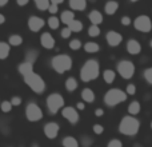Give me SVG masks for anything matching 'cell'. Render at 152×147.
Returning <instances> with one entry per match:
<instances>
[{
	"label": "cell",
	"instance_id": "7a4b0ae2",
	"mask_svg": "<svg viewBox=\"0 0 152 147\" xmlns=\"http://www.w3.org/2000/svg\"><path fill=\"white\" fill-rule=\"evenodd\" d=\"M139 127H140L139 121L136 118H134V116L128 115L121 119L120 124H119V131L123 135H127V137H134V135H136L139 132Z\"/></svg>",
	"mask_w": 152,
	"mask_h": 147
},
{
	"label": "cell",
	"instance_id": "603a6c76",
	"mask_svg": "<svg viewBox=\"0 0 152 147\" xmlns=\"http://www.w3.org/2000/svg\"><path fill=\"white\" fill-rule=\"evenodd\" d=\"M67 27L69 28L71 32H81L83 31V23H81L80 20H76V19H74Z\"/></svg>",
	"mask_w": 152,
	"mask_h": 147
},
{
	"label": "cell",
	"instance_id": "7402d4cb",
	"mask_svg": "<svg viewBox=\"0 0 152 147\" xmlns=\"http://www.w3.org/2000/svg\"><path fill=\"white\" fill-rule=\"evenodd\" d=\"M10 51H11V46L8 43L4 42H0V59H7L8 55H10Z\"/></svg>",
	"mask_w": 152,
	"mask_h": 147
},
{
	"label": "cell",
	"instance_id": "c3c4849f",
	"mask_svg": "<svg viewBox=\"0 0 152 147\" xmlns=\"http://www.w3.org/2000/svg\"><path fill=\"white\" fill-rule=\"evenodd\" d=\"M50 3H51V4L59 5V4H61V3H64V0H50Z\"/></svg>",
	"mask_w": 152,
	"mask_h": 147
},
{
	"label": "cell",
	"instance_id": "d4e9b609",
	"mask_svg": "<svg viewBox=\"0 0 152 147\" xmlns=\"http://www.w3.org/2000/svg\"><path fill=\"white\" fill-rule=\"evenodd\" d=\"M115 78H116V74H115L113 70H105V71L103 72V79H104V82L108 83V84L113 83Z\"/></svg>",
	"mask_w": 152,
	"mask_h": 147
},
{
	"label": "cell",
	"instance_id": "e575fe53",
	"mask_svg": "<svg viewBox=\"0 0 152 147\" xmlns=\"http://www.w3.org/2000/svg\"><path fill=\"white\" fill-rule=\"evenodd\" d=\"M69 48L74 51H77L81 48V42L79 39H72L71 42H69Z\"/></svg>",
	"mask_w": 152,
	"mask_h": 147
},
{
	"label": "cell",
	"instance_id": "5bb4252c",
	"mask_svg": "<svg viewBox=\"0 0 152 147\" xmlns=\"http://www.w3.org/2000/svg\"><path fill=\"white\" fill-rule=\"evenodd\" d=\"M40 43H42V46L45 50H52V48L55 47V39H53V36L50 32L42 34V36H40Z\"/></svg>",
	"mask_w": 152,
	"mask_h": 147
},
{
	"label": "cell",
	"instance_id": "f35d334b",
	"mask_svg": "<svg viewBox=\"0 0 152 147\" xmlns=\"http://www.w3.org/2000/svg\"><path fill=\"white\" fill-rule=\"evenodd\" d=\"M107 147H123V143H121L119 139H112L108 142Z\"/></svg>",
	"mask_w": 152,
	"mask_h": 147
},
{
	"label": "cell",
	"instance_id": "4316f807",
	"mask_svg": "<svg viewBox=\"0 0 152 147\" xmlns=\"http://www.w3.org/2000/svg\"><path fill=\"white\" fill-rule=\"evenodd\" d=\"M64 84H66V90L69 92L75 91V90L77 88V80H76L75 78H68Z\"/></svg>",
	"mask_w": 152,
	"mask_h": 147
},
{
	"label": "cell",
	"instance_id": "7c38bea8",
	"mask_svg": "<svg viewBox=\"0 0 152 147\" xmlns=\"http://www.w3.org/2000/svg\"><path fill=\"white\" fill-rule=\"evenodd\" d=\"M59 130H60V127L56 122H48L44 126V134L48 139H55L59 134Z\"/></svg>",
	"mask_w": 152,
	"mask_h": 147
},
{
	"label": "cell",
	"instance_id": "1f68e13d",
	"mask_svg": "<svg viewBox=\"0 0 152 147\" xmlns=\"http://www.w3.org/2000/svg\"><path fill=\"white\" fill-rule=\"evenodd\" d=\"M48 26H50L51 29H58L59 26H60V20H59V18H56V16H51V18L48 19Z\"/></svg>",
	"mask_w": 152,
	"mask_h": 147
},
{
	"label": "cell",
	"instance_id": "f5cc1de1",
	"mask_svg": "<svg viewBox=\"0 0 152 147\" xmlns=\"http://www.w3.org/2000/svg\"><path fill=\"white\" fill-rule=\"evenodd\" d=\"M135 147H142V146H140V145H135Z\"/></svg>",
	"mask_w": 152,
	"mask_h": 147
},
{
	"label": "cell",
	"instance_id": "30bf717a",
	"mask_svg": "<svg viewBox=\"0 0 152 147\" xmlns=\"http://www.w3.org/2000/svg\"><path fill=\"white\" fill-rule=\"evenodd\" d=\"M61 115H63L64 119H67V121L72 124H76L79 122V119H80L77 111H76V108H74V107H63L61 108Z\"/></svg>",
	"mask_w": 152,
	"mask_h": 147
},
{
	"label": "cell",
	"instance_id": "bcb514c9",
	"mask_svg": "<svg viewBox=\"0 0 152 147\" xmlns=\"http://www.w3.org/2000/svg\"><path fill=\"white\" fill-rule=\"evenodd\" d=\"M29 0H16V3H18V5H20V7H24V5L28 4Z\"/></svg>",
	"mask_w": 152,
	"mask_h": 147
},
{
	"label": "cell",
	"instance_id": "2e32d148",
	"mask_svg": "<svg viewBox=\"0 0 152 147\" xmlns=\"http://www.w3.org/2000/svg\"><path fill=\"white\" fill-rule=\"evenodd\" d=\"M88 19L92 24H95V26H100V24L103 23V20H104V19H103V13L99 12V11H96V10L89 12Z\"/></svg>",
	"mask_w": 152,
	"mask_h": 147
},
{
	"label": "cell",
	"instance_id": "4fadbf2b",
	"mask_svg": "<svg viewBox=\"0 0 152 147\" xmlns=\"http://www.w3.org/2000/svg\"><path fill=\"white\" fill-rule=\"evenodd\" d=\"M45 21L44 19L39 18V16H31V18L28 19V28L31 29L32 32H39L40 29L44 27Z\"/></svg>",
	"mask_w": 152,
	"mask_h": 147
},
{
	"label": "cell",
	"instance_id": "60d3db41",
	"mask_svg": "<svg viewBox=\"0 0 152 147\" xmlns=\"http://www.w3.org/2000/svg\"><path fill=\"white\" fill-rule=\"evenodd\" d=\"M47 11H50L52 15H55V13H58V11H59V5L51 4V3H50V5H48V10H47Z\"/></svg>",
	"mask_w": 152,
	"mask_h": 147
},
{
	"label": "cell",
	"instance_id": "5b68a950",
	"mask_svg": "<svg viewBox=\"0 0 152 147\" xmlns=\"http://www.w3.org/2000/svg\"><path fill=\"white\" fill-rule=\"evenodd\" d=\"M127 96L128 95L123 91V90H119V88H111L105 92L104 95V103L110 107H113V106H118L120 103L126 102Z\"/></svg>",
	"mask_w": 152,
	"mask_h": 147
},
{
	"label": "cell",
	"instance_id": "ab89813d",
	"mask_svg": "<svg viewBox=\"0 0 152 147\" xmlns=\"http://www.w3.org/2000/svg\"><path fill=\"white\" fill-rule=\"evenodd\" d=\"M60 34H61V37H63V39H68V37L71 36V34H72V32L69 31V28H68V27H66V28H63V29H61V32H60Z\"/></svg>",
	"mask_w": 152,
	"mask_h": 147
},
{
	"label": "cell",
	"instance_id": "f546056e",
	"mask_svg": "<svg viewBox=\"0 0 152 147\" xmlns=\"http://www.w3.org/2000/svg\"><path fill=\"white\" fill-rule=\"evenodd\" d=\"M63 146L64 147H79V142L74 137H66L63 139Z\"/></svg>",
	"mask_w": 152,
	"mask_h": 147
},
{
	"label": "cell",
	"instance_id": "9c48e42d",
	"mask_svg": "<svg viewBox=\"0 0 152 147\" xmlns=\"http://www.w3.org/2000/svg\"><path fill=\"white\" fill-rule=\"evenodd\" d=\"M134 27L137 29V31L144 32V34L150 32L151 28H152V23H151L150 16H147V15L137 16V18L134 20Z\"/></svg>",
	"mask_w": 152,
	"mask_h": 147
},
{
	"label": "cell",
	"instance_id": "7bdbcfd3",
	"mask_svg": "<svg viewBox=\"0 0 152 147\" xmlns=\"http://www.w3.org/2000/svg\"><path fill=\"white\" fill-rule=\"evenodd\" d=\"M92 145V139L89 137H83V146L84 147H88Z\"/></svg>",
	"mask_w": 152,
	"mask_h": 147
},
{
	"label": "cell",
	"instance_id": "52a82bcc",
	"mask_svg": "<svg viewBox=\"0 0 152 147\" xmlns=\"http://www.w3.org/2000/svg\"><path fill=\"white\" fill-rule=\"evenodd\" d=\"M118 72L123 79H131L135 74V64L129 60H121L118 63Z\"/></svg>",
	"mask_w": 152,
	"mask_h": 147
},
{
	"label": "cell",
	"instance_id": "44dd1931",
	"mask_svg": "<svg viewBox=\"0 0 152 147\" xmlns=\"http://www.w3.org/2000/svg\"><path fill=\"white\" fill-rule=\"evenodd\" d=\"M81 99L87 103H92L95 100V92L91 88H84L81 91Z\"/></svg>",
	"mask_w": 152,
	"mask_h": 147
},
{
	"label": "cell",
	"instance_id": "6da1fadb",
	"mask_svg": "<svg viewBox=\"0 0 152 147\" xmlns=\"http://www.w3.org/2000/svg\"><path fill=\"white\" fill-rule=\"evenodd\" d=\"M99 74H100V64L97 60L95 59H89L84 63V66L81 67L80 70V79L86 83L88 82H92L95 79L99 78Z\"/></svg>",
	"mask_w": 152,
	"mask_h": 147
},
{
	"label": "cell",
	"instance_id": "8d00e7d4",
	"mask_svg": "<svg viewBox=\"0 0 152 147\" xmlns=\"http://www.w3.org/2000/svg\"><path fill=\"white\" fill-rule=\"evenodd\" d=\"M92 130H94V132L96 135H100V134H103V132H104V127H103L102 124H94Z\"/></svg>",
	"mask_w": 152,
	"mask_h": 147
},
{
	"label": "cell",
	"instance_id": "f1b7e54d",
	"mask_svg": "<svg viewBox=\"0 0 152 147\" xmlns=\"http://www.w3.org/2000/svg\"><path fill=\"white\" fill-rule=\"evenodd\" d=\"M23 43V37L20 35H11L10 39H8V44L10 46H13V47H18Z\"/></svg>",
	"mask_w": 152,
	"mask_h": 147
},
{
	"label": "cell",
	"instance_id": "484cf974",
	"mask_svg": "<svg viewBox=\"0 0 152 147\" xmlns=\"http://www.w3.org/2000/svg\"><path fill=\"white\" fill-rule=\"evenodd\" d=\"M37 56H39V51L37 50H28L26 54V62L34 64L35 60L37 59Z\"/></svg>",
	"mask_w": 152,
	"mask_h": 147
},
{
	"label": "cell",
	"instance_id": "9a60e30c",
	"mask_svg": "<svg viewBox=\"0 0 152 147\" xmlns=\"http://www.w3.org/2000/svg\"><path fill=\"white\" fill-rule=\"evenodd\" d=\"M142 50V46L137 42L136 39H129L127 43V51H128L129 55H137Z\"/></svg>",
	"mask_w": 152,
	"mask_h": 147
},
{
	"label": "cell",
	"instance_id": "83f0119b",
	"mask_svg": "<svg viewBox=\"0 0 152 147\" xmlns=\"http://www.w3.org/2000/svg\"><path fill=\"white\" fill-rule=\"evenodd\" d=\"M128 112L131 114V115H137V114L140 112V103L136 102V100L131 102L128 106Z\"/></svg>",
	"mask_w": 152,
	"mask_h": 147
},
{
	"label": "cell",
	"instance_id": "f6af8a7d",
	"mask_svg": "<svg viewBox=\"0 0 152 147\" xmlns=\"http://www.w3.org/2000/svg\"><path fill=\"white\" fill-rule=\"evenodd\" d=\"M95 115L96 116H103L104 115V110H103V108H96V110H95Z\"/></svg>",
	"mask_w": 152,
	"mask_h": 147
},
{
	"label": "cell",
	"instance_id": "836d02e7",
	"mask_svg": "<svg viewBox=\"0 0 152 147\" xmlns=\"http://www.w3.org/2000/svg\"><path fill=\"white\" fill-rule=\"evenodd\" d=\"M12 107L13 106L11 104L10 100H4V102L0 103V110H1L3 112H10V111L12 110Z\"/></svg>",
	"mask_w": 152,
	"mask_h": 147
},
{
	"label": "cell",
	"instance_id": "681fc988",
	"mask_svg": "<svg viewBox=\"0 0 152 147\" xmlns=\"http://www.w3.org/2000/svg\"><path fill=\"white\" fill-rule=\"evenodd\" d=\"M4 21H5V16L3 15V13H0V26H1V24H4Z\"/></svg>",
	"mask_w": 152,
	"mask_h": 147
},
{
	"label": "cell",
	"instance_id": "8992f818",
	"mask_svg": "<svg viewBox=\"0 0 152 147\" xmlns=\"http://www.w3.org/2000/svg\"><path fill=\"white\" fill-rule=\"evenodd\" d=\"M47 107L51 114H58L64 107V98L59 92H53L47 98Z\"/></svg>",
	"mask_w": 152,
	"mask_h": 147
},
{
	"label": "cell",
	"instance_id": "8fae6325",
	"mask_svg": "<svg viewBox=\"0 0 152 147\" xmlns=\"http://www.w3.org/2000/svg\"><path fill=\"white\" fill-rule=\"evenodd\" d=\"M105 40L110 47H118L121 42H123V36L116 31H108L105 35Z\"/></svg>",
	"mask_w": 152,
	"mask_h": 147
},
{
	"label": "cell",
	"instance_id": "ffe728a7",
	"mask_svg": "<svg viewBox=\"0 0 152 147\" xmlns=\"http://www.w3.org/2000/svg\"><path fill=\"white\" fill-rule=\"evenodd\" d=\"M74 19H75V13L72 12V11H64V12H61L59 20H60L61 23H64V24H67V26H68V24L71 23Z\"/></svg>",
	"mask_w": 152,
	"mask_h": 147
},
{
	"label": "cell",
	"instance_id": "74e56055",
	"mask_svg": "<svg viewBox=\"0 0 152 147\" xmlns=\"http://www.w3.org/2000/svg\"><path fill=\"white\" fill-rule=\"evenodd\" d=\"M127 95H135L136 94V87H135V84H128V86H127V90L126 91Z\"/></svg>",
	"mask_w": 152,
	"mask_h": 147
},
{
	"label": "cell",
	"instance_id": "ba28073f",
	"mask_svg": "<svg viewBox=\"0 0 152 147\" xmlns=\"http://www.w3.org/2000/svg\"><path fill=\"white\" fill-rule=\"evenodd\" d=\"M26 116L29 122H39L43 118V111L36 103H28L26 107Z\"/></svg>",
	"mask_w": 152,
	"mask_h": 147
},
{
	"label": "cell",
	"instance_id": "d6a6232c",
	"mask_svg": "<svg viewBox=\"0 0 152 147\" xmlns=\"http://www.w3.org/2000/svg\"><path fill=\"white\" fill-rule=\"evenodd\" d=\"M88 35H89L91 37L99 36V35H100V28H99V26H95V24H92V26L88 28Z\"/></svg>",
	"mask_w": 152,
	"mask_h": 147
},
{
	"label": "cell",
	"instance_id": "7dc6e473",
	"mask_svg": "<svg viewBox=\"0 0 152 147\" xmlns=\"http://www.w3.org/2000/svg\"><path fill=\"white\" fill-rule=\"evenodd\" d=\"M76 107H77V110H80V111H83L84 108H86V106H84V103L83 102H79L77 104H76Z\"/></svg>",
	"mask_w": 152,
	"mask_h": 147
},
{
	"label": "cell",
	"instance_id": "cb8c5ba5",
	"mask_svg": "<svg viewBox=\"0 0 152 147\" xmlns=\"http://www.w3.org/2000/svg\"><path fill=\"white\" fill-rule=\"evenodd\" d=\"M99 50H100V46L97 44V43H95V42H88V43L84 44V51L88 52V54H95V52H97Z\"/></svg>",
	"mask_w": 152,
	"mask_h": 147
},
{
	"label": "cell",
	"instance_id": "277c9868",
	"mask_svg": "<svg viewBox=\"0 0 152 147\" xmlns=\"http://www.w3.org/2000/svg\"><path fill=\"white\" fill-rule=\"evenodd\" d=\"M51 66L58 74H64L66 71H69L72 68V59L68 55H56L51 60Z\"/></svg>",
	"mask_w": 152,
	"mask_h": 147
},
{
	"label": "cell",
	"instance_id": "b9f144b4",
	"mask_svg": "<svg viewBox=\"0 0 152 147\" xmlns=\"http://www.w3.org/2000/svg\"><path fill=\"white\" fill-rule=\"evenodd\" d=\"M10 102H11V104H12V106H20V104H21V98L13 96L12 99L10 100Z\"/></svg>",
	"mask_w": 152,
	"mask_h": 147
},
{
	"label": "cell",
	"instance_id": "816d5d0a",
	"mask_svg": "<svg viewBox=\"0 0 152 147\" xmlns=\"http://www.w3.org/2000/svg\"><path fill=\"white\" fill-rule=\"evenodd\" d=\"M131 1L132 3H136V1H139V0H131Z\"/></svg>",
	"mask_w": 152,
	"mask_h": 147
},
{
	"label": "cell",
	"instance_id": "ac0fdd59",
	"mask_svg": "<svg viewBox=\"0 0 152 147\" xmlns=\"http://www.w3.org/2000/svg\"><path fill=\"white\" fill-rule=\"evenodd\" d=\"M69 7L74 11H84L87 7V0H69Z\"/></svg>",
	"mask_w": 152,
	"mask_h": 147
},
{
	"label": "cell",
	"instance_id": "e0dca14e",
	"mask_svg": "<svg viewBox=\"0 0 152 147\" xmlns=\"http://www.w3.org/2000/svg\"><path fill=\"white\" fill-rule=\"evenodd\" d=\"M118 10H119V4H118V1H113V0L107 1L104 5V12L107 15H115Z\"/></svg>",
	"mask_w": 152,
	"mask_h": 147
},
{
	"label": "cell",
	"instance_id": "d6986e66",
	"mask_svg": "<svg viewBox=\"0 0 152 147\" xmlns=\"http://www.w3.org/2000/svg\"><path fill=\"white\" fill-rule=\"evenodd\" d=\"M32 71H34V64L28 63V62H26V60H24L23 63L19 66V72H20L21 76H26L27 74H29Z\"/></svg>",
	"mask_w": 152,
	"mask_h": 147
},
{
	"label": "cell",
	"instance_id": "ee69618b",
	"mask_svg": "<svg viewBox=\"0 0 152 147\" xmlns=\"http://www.w3.org/2000/svg\"><path fill=\"white\" fill-rule=\"evenodd\" d=\"M120 21H121V24H123V26H129V24H131V19H129L128 16H123Z\"/></svg>",
	"mask_w": 152,
	"mask_h": 147
},
{
	"label": "cell",
	"instance_id": "d590c367",
	"mask_svg": "<svg viewBox=\"0 0 152 147\" xmlns=\"http://www.w3.org/2000/svg\"><path fill=\"white\" fill-rule=\"evenodd\" d=\"M143 75H144V79L147 80V83L152 84V68H147Z\"/></svg>",
	"mask_w": 152,
	"mask_h": 147
},
{
	"label": "cell",
	"instance_id": "4dcf8cb0",
	"mask_svg": "<svg viewBox=\"0 0 152 147\" xmlns=\"http://www.w3.org/2000/svg\"><path fill=\"white\" fill-rule=\"evenodd\" d=\"M35 5L39 11H47L50 5V0H35Z\"/></svg>",
	"mask_w": 152,
	"mask_h": 147
},
{
	"label": "cell",
	"instance_id": "3957f363",
	"mask_svg": "<svg viewBox=\"0 0 152 147\" xmlns=\"http://www.w3.org/2000/svg\"><path fill=\"white\" fill-rule=\"evenodd\" d=\"M23 78H24V82L27 83V86L34 92H36V94H43V92L45 91V82L43 80V78L39 74L32 71V72L27 74L26 76H23Z\"/></svg>",
	"mask_w": 152,
	"mask_h": 147
},
{
	"label": "cell",
	"instance_id": "f907efd6",
	"mask_svg": "<svg viewBox=\"0 0 152 147\" xmlns=\"http://www.w3.org/2000/svg\"><path fill=\"white\" fill-rule=\"evenodd\" d=\"M8 3V0H0V7H3V5H5Z\"/></svg>",
	"mask_w": 152,
	"mask_h": 147
}]
</instances>
